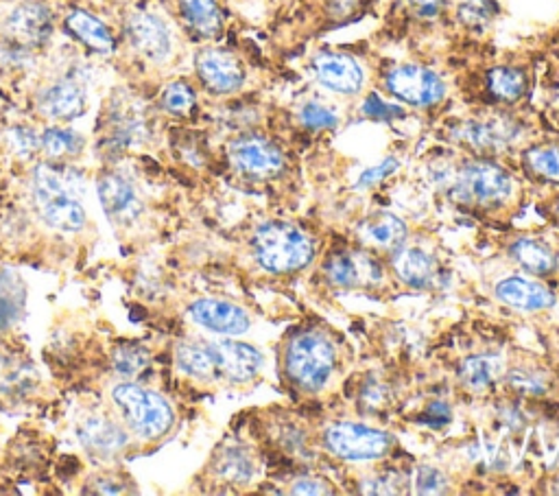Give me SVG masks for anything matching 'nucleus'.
<instances>
[{"label": "nucleus", "mask_w": 559, "mask_h": 496, "mask_svg": "<svg viewBox=\"0 0 559 496\" xmlns=\"http://www.w3.org/2000/svg\"><path fill=\"white\" fill-rule=\"evenodd\" d=\"M258 265L271 274H293L313 260V241L304 230L287 221L263 224L252 239Z\"/></svg>", "instance_id": "nucleus-1"}, {"label": "nucleus", "mask_w": 559, "mask_h": 496, "mask_svg": "<svg viewBox=\"0 0 559 496\" xmlns=\"http://www.w3.org/2000/svg\"><path fill=\"white\" fill-rule=\"evenodd\" d=\"M336 366L334 346L321 333L295 335L284 353V370L293 385L304 392H319Z\"/></svg>", "instance_id": "nucleus-2"}, {"label": "nucleus", "mask_w": 559, "mask_h": 496, "mask_svg": "<svg viewBox=\"0 0 559 496\" xmlns=\"http://www.w3.org/2000/svg\"><path fill=\"white\" fill-rule=\"evenodd\" d=\"M112 398L127 427L140 440H157L166 435L175 422L170 405L153 390L136 383H120L114 387Z\"/></svg>", "instance_id": "nucleus-3"}, {"label": "nucleus", "mask_w": 559, "mask_h": 496, "mask_svg": "<svg viewBox=\"0 0 559 496\" xmlns=\"http://www.w3.org/2000/svg\"><path fill=\"white\" fill-rule=\"evenodd\" d=\"M34 200L40 217L60 232H79L86 226L81 204L71 195L62 176L49 164H40L34 171Z\"/></svg>", "instance_id": "nucleus-4"}, {"label": "nucleus", "mask_w": 559, "mask_h": 496, "mask_svg": "<svg viewBox=\"0 0 559 496\" xmlns=\"http://www.w3.org/2000/svg\"><path fill=\"white\" fill-rule=\"evenodd\" d=\"M455 193L477 206H498L513 193L511 176L490 160H474L461 167Z\"/></svg>", "instance_id": "nucleus-5"}, {"label": "nucleus", "mask_w": 559, "mask_h": 496, "mask_svg": "<svg viewBox=\"0 0 559 496\" xmlns=\"http://www.w3.org/2000/svg\"><path fill=\"white\" fill-rule=\"evenodd\" d=\"M326 446L332 455L350 461L381 459L392 448V437L385 431L365 424L341 422L326 431Z\"/></svg>", "instance_id": "nucleus-6"}, {"label": "nucleus", "mask_w": 559, "mask_h": 496, "mask_svg": "<svg viewBox=\"0 0 559 496\" xmlns=\"http://www.w3.org/2000/svg\"><path fill=\"white\" fill-rule=\"evenodd\" d=\"M385 86L396 99L414 107H433L446 97L444 79L431 68L418 64L392 68L385 77Z\"/></svg>", "instance_id": "nucleus-7"}, {"label": "nucleus", "mask_w": 559, "mask_h": 496, "mask_svg": "<svg viewBox=\"0 0 559 496\" xmlns=\"http://www.w3.org/2000/svg\"><path fill=\"white\" fill-rule=\"evenodd\" d=\"M234 169L250 178H276L284 169L282 151L263 136H243L230 144Z\"/></svg>", "instance_id": "nucleus-8"}, {"label": "nucleus", "mask_w": 559, "mask_h": 496, "mask_svg": "<svg viewBox=\"0 0 559 496\" xmlns=\"http://www.w3.org/2000/svg\"><path fill=\"white\" fill-rule=\"evenodd\" d=\"M326 276L334 287L358 289L377 287L383 280L381 263L367 252H339L326 263Z\"/></svg>", "instance_id": "nucleus-9"}, {"label": "nucleus", "mask_w": 559, "mask_h": 496, "mask_svg": "<svg viewBox=\"0 0 559 496\" xmlns=\"http://www.w3.org/2000/svg\"><path fill=\"white\" fill-rule=\"evenodd\" d=\"M198 75L204 86L215 94L237 92L245 81V71L237 55L224 49H204L198 60Z\"/></svg>", "instance_id": "nucleus-10"}, {"label": "nucleus", "mask_w": 559, "mask_h": 496, "mask_svg": "<svg viewBox=\"0 0 559 496\" xmlns=\"http://www.w3.org/2000/svg\"><path fill=\"white\" fill-rule=\"evenodd\" d=\"M313 73L323 88L339 94H356L365 81L360 64L347 53H319L313 60Z\"/></svg>", "instance_id": "nucleus-11"}, {"label": "nucleus", "mask_w": 559, "mask_h": 496, "mask_svg": "<svg viewBox=\"0 0 559 496\" xmlns=\"http://www.w3.org/2000/svg\"><path fill=\"white\" fill-rule=\"evenodd\" d=\"M191 317L211 333L228 338L243 335L250 328V315L226 300H198L191 304Z\"/></svg>", "instance_id": "nucleus-12"}, {"label": "nucleus", "mask_w": 559, "mask_h": 496, "mask_svg": "<svg viewBox=\"0 0 559 496\" xmlns=\"http://www.w3.org/2000/svg\"><path fill=\"white\" fill-rule=\"evenodd\" d=\"M127 38L131 47L151 62H162L170 53V34L166 25L153 14H131L127 21Z\"/></svg>", "instance_id": "nucleus-13"}, {"label": "nucleus", "mask_w": 559, "mask_h": 496, "mask_svg": "<svg viewBox=\"0 0 559 496\" xmlns=\"http://www.w3.org/2000/svg\"><path fill=\"white\" fill-rule=\"evenodd\" d=\"M211 346L217 364V374L232 383L252 381L263 366V355L250 344L226 340Z\"/></svg>", "instance_id": "nucleus-14"}, {"label": "nucleus", "mask_w": 559, "mask_h": 496, "mask_svg": "<svg viewBox=\"0 0 559 496\" xmlns=\"http://www.w3.org/2000/svg\"><path fill=\"white\" fill-rule=\"evenodd\" d=\"M5 31L12 42H18L23 47L45 44L53 34L51 12L40 3H23L10 14Z\"/></svg>", "instance_id": "nucleus-15"}, {"label": "nucleus", "mask_w": 559, "mask_h": 496, "mask_svg": "<svg viewBox=\"0 0 559 496\" xmlns=\"http://www.w3.org/2000/svg\"><path fill=\"white\" fill-rule=\"evenodd\" d=\"M99 200L103 204V211L116 221V224H131L140 217L142 204L136 198L134 187L116 174H107L99 180Z\"/></svg>", "instance_id": "nucleus-16"}, {"label": "nucleus", "mask_w": 559, "mask_h": 496, "mask_svg": "<svg viewBox=\"0 0 559 496\" xmlns=\"http://www.w3.org/2000/svg\"><path fill=\"white\" fill-rule=\"evenodd\" d=\"M516 133L518 127L511 120L494 116L483 120H468L466 125H461L459 138L477 151H498L507 147L516 138Z\"/></svg>", "instance_id": "nucleus-17"}, {"label": "nucleus", "mask_w": 559, "mask_h": 496, "mask_svg": "<svg viewBox=\"0 0 559 496\" xmlns=\"http://www.w3.org/2000/svg\"><path fill=\"white\" fill-rule=\"evenodd\" d=\"M40 110L58 120H75L86 112V92L71 79L55 81L40 94Z\"/></svg>", "instance_id": "nucleus-18"}, {"label": "nucleus", "mask_w": 559, "mask_h": 496, "mask_svg": "<svg viewBox=\"0 0 559 496\" xmlns=\"http://www.w3.org/2000/svg\"><path fill=\"white\" fill-rule=\"evenodd\" d=\"M496 297L520 310H542L555 304V295L544 284L526 278H507L498 282Z\"/></svg>", "instance_id": "nucleus-19"}, {"label": "nucleus", "mask_w": 559, "mask_h": 496, "mask_svg": "<svg viewBox=\"0 0 559 496\" xmlns=\"http://www.w3.org/2000/svg\"><path fill=\"white\" fill-rule=\"evenodd\" d=\"M79 437L90 453L101 457H112L118 450H123L127 444L125 431L116 422L103 416L88 418L79 429Z\"/></svg>", "instance_id": "nucleus-20"}, {"label": "nucleus", "mask_w": 559, "mask_h": 496, "mask_svg": "<svg viewBox=\"0 0 559 496\" xmlns=\"http://www.w3.org/2000/svg\"><path fill=\"white\" fill-rule=\"evenodd\" d=\"M66 29L73 38H77L84 47H88L94 53L110 55L116 49L112 31L92 14L84 10H73L66 16Z\"/></svg>", "instance_id": "nucleus-21"}, {"label": "nucleus", "mask_w": 559, "mask_h": 496, "mask_svg": "<svg viewBox=\"0 0 559 496\" xmlns=\"http://www.w3.org/2000/svg\"><path fill=\"white\" fill-rule=\"evenodd\" d=\"M392 265H394V271L398 274V278L416 289L429 287L431 280L435 278V260L422 247L401 245L398 250H394Z\"/></svg>", "instance_id": "nucleus-22"}, {"label": "nucleus", "mask_w": 559, "mask_h": 496, "mask_svg": "<svg viewBox=\"0 0 559 496\" xmlns=\"http://www.w3.org/2000/svg\"><path fill=\"white\" fill-rule=\"evenodd\" d=\"M360 237L371 247L392 252V250H398L401 245H405L407 226L403 224V219H398L392 213H377L363 221Z\"/></svg>", "instance_id": "nucleus-23"}, {"label": "nucleus", "mask_w": 559, "mask_h": 496, "mask_svg": "<svg viewBox=\"0 0 559 496\" xmlns=\"http://www.w3.org/2000/svg\"><path fill=\"white\" fill-rule=\"evenodd\" d=\"M183 21L202 38H217L224 29V16L215 0H179Z\"/></svg>", "instance_id": "nucleus-24"}, {"label": "nucleus", "mask_w": 559, "mask_h": 496, "mask_svg": "<svg viewBox=\"0 0 559 496\" xmlns=\"http://www.w3.org/2000/svg\"><path fill=\"white\" fill-rule=\"evenodd\" d=\"M513 260L533 276H548L557 269L555 252L537 239H520L511 245Z\"/></svg>", "instance_id": "nucleus-25"}, {"label": "nucleus", "mask_w": 559, "mask_h": 496, "mask_svg": "<svg viewBox=\"0 0 559 496\" xmlns=\"http://www.w3.org/2000/svg\"><path fill=\"white\" fill-rule=\"evenodd\" d=\"M175 361L179 370L195 379H213L217 377V364L213 355V346L202 344H179L175 351Z\"/></svg>", "instance_id": "nucleus-26"}, {"label": "nucleus", "mask_w": 559, "mask_h": 496, "mask_svg": "<svg viewBox=\"0 0 559 496\" xmlns=\"http://www.w3.org/2000/svg\"><path fill=\"white\" fill-rule=\"evenodd\" d=\"M487 86L494 99L503 103H516L526 92V77L520 68L511 66H498L492 68L487 75Z\"/></svg>", "instance_id": "nucleus-27"}, {"label": "nucleus", "mask_w": 559, "mask_h": 496, "mask_svg": "<svg viewBox=\"0 0 559 496\" xmlns=\"http://www.w3.org/2000/svg\"><path fill=\"white\" fill-rule=\"evenodd\" d=\"M500 377V361L494 357H468L459 368L461 383L472 392H483Z\"/></svg>", "instance_id": "nucleus-28"}, {"label": "nucleus", "mask_w": 559, "mask_h": 496, "mask_svg": "<svg viewBox=\"0 0 559 496\" xmlns=\"http://www.w3.org/2000/svg\"><path fill=\"white\" fill-rule=\"evenodd\" d=\"M23 284L12 274H0V330L10 328L23 310Z\"/></svg>", "instance_id": "nucleus-29"}, {"label": "nucleus", "mask_w": 559, "mask_h": 496, "mask_svg": "<svg viewBox=\"0 0 559 496\" xmlns=\"http://www.w3.org/2000/svg\"><path fill=\"white\" fill-rule=\"evenodd\" d=\"M40 147L45 149V153L53 160H64V157H73L81 151L84 140L79 133L71 131V129H62V127H53L47 129L40 138Z\"/></svg>", "instance_id": "nucleus-30"}, {"label": "nucleus", "mask_w": 559, "mask_h": 496, "mask_svg": "<svg viewBox=\"0 0 559 496\" xmlns=\"http://www.w3.org/2000/svg\"><path fill=\"white\" fill-rule=\"evenodd\" d=\"M526 164L535 176L548 182H559V144H539L529 149Z\"/></svg>", "instance_id": "nucleus-31"}, {"label": "nucleus", "mask_w": 559, "mask_h": 496, "mask_svg": "<svg viewBox=\"0 0 559 496\" xmlns=\"http://www.w3.org/2000/svg\"><path fill=\"white\" fill-rule=\"evenodd\" d=\"M498 14L496 0H459L457 18L470 29H483Z\"/></svg>", "instance_id": "nucleus-32"}, {"label": "nucleus", "mask_w": 559, "mask_h": 496, "mask_svg": "<svg viewBox=\"0 0 559 496\" xmlns=\"http://www.w3.org/2000/svg\"><path fill=\"white\" fill-rule=\"evenodd\" d=\"M195 90L183 84V81H175L170 86H166V90L162 92V107L175 116H186L193 107H195Z\"/></svg>", "instance_id": "nucleus-33"}, {"label": "nucleus", "mask_w": 559, "mask_h": 496, "mask_svg": "<svg viewBox=\"0 0 559 496\" xmlns=\"http://www.w3.org/2000/svg\"><path fill=\"white\" fill-rule=\"evenodd\" d=\"M219 474L232 483H243L252 476V463L250 459L243 455V453H237V450H230L226 453L221 459H219V466H217Z\"/></svg>", "instance_id": "nucleus-34"}, {"label": "nucleus", "mask_w": 559, "mask_h": 496, "mask_svg": "<svg viewBox=\"0 0 559 496\" xmlns=\"http://www.w3.org/2000/svg\"><path fill=\"white\" fill-rule=\"evenodd\" d=\"M300 120H302V125H306L310 129H332L339 123L336 114L330 107H326L321 103H315V101L302 105Z\"/></svg>", "instance_id": "nucleus-35"}, {"label": "nucleus", "mask_w": 559, "mask_h": 496, "mask_svg": "<svg viewBox=\"0 0 559 496\" xmlns=\"http://www.w3.org/2000/svg\"><path fill=\"white\" fill-rule=\"evenodd\" d=\"M363 114L367 118H374V120H396V118H403L405 116V110L401 105H394V103H385L381 97L371 94L365 99L363 103Z\"/></svg>", "instance_id": "nucleus-36"}, {"label": "nucleus", "mask_w": 559, "mask_h": 496, "mask_svg": "<svg viewBox=\"0 0 559 496\" xmlns=\"http://www.w3.org/2000/svg\"><path fill=\"white\" fill-rule=\"evenodd\" d=\"M509 385H511V390H516L518 394H524V396H537V394L546 392L544 379L537 377L535 372H529V370L511 372L509 374Z\"/></svg>", "instance_id": "nucleus-37"}, {"label": "nucleus", "mask_w": 559, "mask_h": 496, "mask_svg": "<svg viewBox=\"0 0 559 496\" xmlns=\"http://www.w3.org/2000/svg\"><path fill=\"white\" fill-rule=\"evenodd\" d=\"M416 485L420 494H442L446 489V476L431 466H424L416 474Z\"/></svg>", "instance_id": "nucleus-38"}, {"label": "nucleus", "mask_w": 559, "mask_h": 496, "mask_svg": "<svg viewBox=\"0 0 559 496\" xmlns=\"http://www.w3.org/2000/svg\"><path fill=\"white\" fill-rule=\"evenodd\" d=\"M118 372L123 374H136L138 370H142L147 366V353L138 351V348H120L116 359H114Z\"/></svg>", "instance_id": "nucleus-39"}, {"label": "nucleus", "mask_w": 559, "mask_h": 496, "mask_svg": "<svg viewBox=\"0 0 559 496\" xmlns=\"http://www.w3.org/2000/svg\"><path fill=\"white\" fill-rule=\"evenodd\" d=\"M398 169V160H394V157H388V160H383L379 167H371V169H367L360 178H358V185L356 187H360V189H367V187H374V185H379V182H383L385 178H390L394 171Z\"/></svg>", "instance_id": "nucleus-40"}, {"label": "nucleus", "mask_w": 559, "mask_h": 496, "mask_svg": "<svg viewBox=\"0 0 559 496\" xmlns=\"http://www.w3.org/2000/svg\"><path fill=\"white\" fill-rule=\"evenodd\" d=\"M12 142H14V149L21 153V155H31L38 147H40V138L27 129V127H18L12 131Z\"/></svg>", "instance_id": "nucleus-41"}, {"label": "nucleus", "mask_w": 559, "mask_h": 496, "mask_svg": "<svg viewBox=\"0 0 559 496\" xmlns=\"http://www.w3.org/2000/svg\"><path fill=\"white\" fill-rule=\"evenodd\" d=\"M403 3L418 16V18H437L444 10V0H403Z\"/></svg>", "instance_id": "nucleus-42"}, {"label": "nucleus", "mask_w": 559, "mask_h": 496, "mask_svg": "<svg viewBox=\"0 0 559 496\" xmlns=\"http://www.w3.org/2000/svg\"><path fill=\"white\" fill-rule=\"evenodd\" d=\"M293 494H328L330 487H326L323 481L317 479H297L293 483Z\"/></svg>", "instance_id": "nucleus-43"}, {"label": "nucleus", "mask_w": 559, "mask_h": 496, "mask_svg": "<svg viewBox=\"0 0 559 496\" xmlns=\"http://www.w3.org/2000/svg\"><path fill=\"white\" fill-rule=\"evenodd\" d=\"M448 420H450V409H448V405H444V403H433V405L427 409V422H429L431 427H444Z\"/></svg>", "instance_id": "nucleus-44"}, {"label": "nucleus", "mask_w": 559, "mask_h": 496, "mask_svg": "<svg viewBox=\"0 0 559 496\" xmlns=\"http://www.w3.org/2000/svg\"><path fill=\"white\" fill-rule=\"evenodd\" d=\"M555 219H557V221H559V204H557V206H555Z\"/></svg>", "instance_id": "nucleus-45"}]
</instances>
